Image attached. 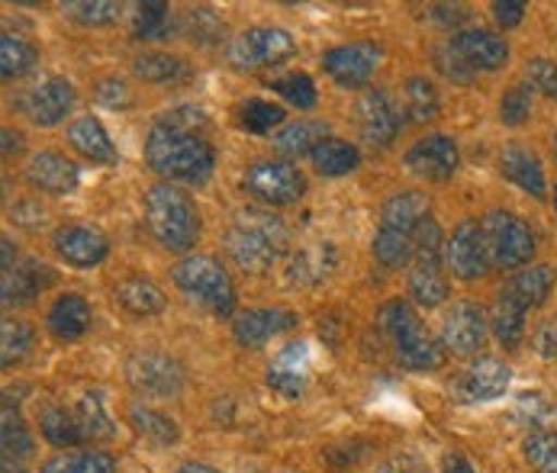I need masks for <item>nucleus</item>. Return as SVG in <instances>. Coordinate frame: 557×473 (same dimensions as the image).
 <instances>
[{"mask_svg": "<svg viewBox=\"0 0 557 473\" xmlns=\"http://www.w3.org/2000/svg\"><path fill=\"white\" fill-rule=\"evenodd\" d=\"M75 415H78L84 441H107V438H113V435H116V428H113V422L107 419L103 402H100V396L97 394L84 396Z\"/></svg>", "mask_w": 557, "mask_h": 473, "instance_id": "nucleus-39", "label": "nucleus"}, {"mask_svg": "<svg viewBox=\"0 0 557 473\" xmlns=\"http://www.w3.org/2000/svg\"><path fill=\"white\" fill-rule=\"evenodd\" d=\"M97 97L107 103V107H126L129 103V94H126V84L123 80H103L97 87Z\"/></svg>", "mask_w": 557, "mask_h": 473, "instance_id": "nucleus-51", "label": "nucleus"}, {"mask_svg": "<svg viewBox=\"0 0 557 473\" xmlns=\"http://www.w3.org/2000/svg\"><path fill=\"white\" fill-rule=\"evenodd\" d=\"M33 338H36L33 325L16 322V319H7L3 328H0V364L3 368H16L29 354Z\"/></svg>", "mask_w": 557, "mask_h": 473, "instance_id": "nucleus-37", "label": "nucleus"}, {"mask_svg": "<svg viewBox=\"0 0 557 473\" xmlns=\"http://www.w3.org/2000/svg\"><path fill=\"white\" fill-rule=\"evenodd\" d=\"M381 328L391 335L397 358L409 371H435L442 368L445 354L442 348L425 335L416 310L406 300H391L381 307Z\"/></svg>", "mask_w": 557, "mask_h": 473, "instance_id": "nucleus-3", "label": "nucleus"}, {"mask_svg": "<svg viewBox=\"0 0 557 473\" xmlns=\"http://www.w3.org/2000/svg\"><path fill=\"white\" fill-rule=\"evenodd\" d=\"M307 377H310V354H307V345H287L268 368V387L277 390L287 399H297L307 387Z\"/></svg>", "mask_w": 557, "mask_h": 473, "instance_id": "nucleus-19", "label": "nucleus"}, {"mask_svg": "<svg viewBox=\"0 0 557 473\" xmlns=\"http://www.w3.org/2000/svg\"><path fill=\"white\" fill-rule=\"evenodd\" d=\"M358 126L371 146H391L403 129V113L391 90H364L358 100Z\"/></svg>", "mask_w": 557, "mask_h": 473, "instance_id": "nucleus-10", "label": "nucleus"}, {"mask_svg": "<svg viewBox=\"0 0 557 473\" xmlns=\"http://www.w3.org/2000/svg\"><path fill=\"white\" fill-rule=\"evenodd\" d=\"M525 461L535 473H557V432H535L522 445Z\"/></svg>", "mask_w": 557, "mask_h": 473, "instance_id": "nucleus-41", "label": "nucleus"}, {"mask_svg": "<svg viewBox=\"0 0 557 473\" xmlns=\"http://www.w3.org/2000/svg\"><path fill=\"white\" fill-rule=\"evenodd\" d=\"M358 161H361L358 149L351 142H342V139H325L313 152V164H317L319 174H325V177L348 174V171L358 167Z\"/></svg>", "mask_w": 557, "mask_h": 473, "instance_id": "nucleus-33", "label": "nucleus"}, {"mask_svg": "<svg viewBox=\"0 0 557 473\" xmlns=\"http://www.w3.org/2000/svg\"><path fill=\"white\" fill-rule=\"evenodd\" d=\"M164 26H168V3H161V0L136 3V20H133L136 39H159Z\"/></svg>", "mask_w": 557, "mask_h": 473, "instance_id": "nucleus-45", "label": "nucleus"}, {"mask_svg": "<svg viewBox=\"0 0 557 473\" xmlns=\"http://www.w3.org/2000/svg\"><path fill=\"white\" fill-rule=\"evenodd\" d=\"M36 62H39V55L26 39H16L10 33L0 36V75L3 78H23L26 72H33Z\"/></svg>", "mask_w": 557, "mask_h": 473, "instance_id": "nucleus-35", "label": "nucleus"}, {"mask_svg": "<svg viewBox=\"0 0 557 473\" xmlns=\"http://www.w3.org/2000/svg\"><path fill=\"white\" fill-rule=\"evenodd\" d=\"M177 473H216L213 468H207V464H184Z\"/></svg>", "mask_w": 557, "mask_h": 473, "instance_id": "nucleus-55", "label": "nucleus"}, {"mask_svg": "<svg viewBox=\"0 0 557 473\" xmlns=\"http://www.w3.org/2000/svg\"><path fill=\"white\" fill-rule=\"evenodd\" d=\"M325 133H329L325 123H319V120H300V123H290V126H284L277 133L274 149L281 155H307V152L313 155L319 146L325 142Z\"/></svg>", "mask_w": 557, "mask_h": 473, "instance_id": "nucleus-29", "label": "nucleus"}, {"mask_svg": "<svg viewBox=\"0 0 557 473\" xmlns=\"http://www.w3.org/2000/svg\"><path fill=\"white\" fill-rule=\"evenodd\" d=\"M493 13H496V20H499V26H519L522 23V16H525V3L522 0H496L493 3Z\"/></svg>", "mask_w": 557, "mask_h": 473, "instance_id": "nucleus-50", "label": "nucleus"}, {"mask_svg": "<svg viewBox=\"0 0 557 473\" xmlns=\"http://www.w3.org/2000/svg\"><path fill=\"white\" fill-rule=\"evenodd\" d=\"M203 120L197 110H174L164 113L156 129L149 133L146 158L168 181L203 184L216 164V152L200 133Z\"/></svg>", "mask_w": 557, "mask_h": 473, "instance_id": "nucleus-1", "label": "nucleus"}, {"mask_svg": "<svg viewBox=\"0 0 557 473\" xmlns=\"http://www.w3.org/2000/svg\"><path fill=\"white\" fill-rule=\"evenodd\" d=\"M377 62H381V49L371 46V42L338 46V49H329L322 55L325 72L338 80L342 87H361V84H368L371 75L377 72Z\"/></svg>", "mask_w": 557, "mask_h": 473, "instance_id": "nucleus-11", "label": "nucleus"}, {"mask_svg": "<svg viewBox=\"0 0 557 473\" xmlns=\"http://www.w3.org/2000/svg\"><path fill=\"white\" fill-rule=\"evenodd\" d=\"M274 90L284 97V100H290L294 107H300V110H310V107H317V87H313V80L307 78V75H287V78L274 80Z\"/></svg>", "mask_w": 557, "mask_h": 473, "instance_id": "nucleus-47", "label": "nucleus"}, {"mask_svg": "<svg viewBox=\"0 0 557 473\" xmlns=\"http://www.w3.org/2000/svg\"><path fill=\"white\" fill-rule=\"evenodd\" d=\"M412 254H416V236L381 226V233L374 236V258H377L384 267H399V264H406Z\"/></svg>", "mask_w": 557, "mask_h": 473, "instance_id": "nucleus-38", "label": "nucleus"}, {"mask_svg": "<svg viewBox=\"0 0 557 473\" xmlns=\"http://www.w3.org/2000/svg\"><path fill=\"white\" fill-rule=\"evenodd\" d=\"M245 190L268 207H290L307 194V181L287 161H258L245 174Z\"/></svg>", "mask_w": 557, "mask_h": 473, "instance_id": "nucleus-8", "label": "nucleus"}, {"mask_svg": "<svg viewBox=\"0 0 557 473\" xmlns=\"http://www.w3.org/2000/svg\"><path fill=\"white\" fill-rule=\"evenodd\" d=\"M445 473H478V471H474V464H471L468 458H461V455H451V458L445 461Z\"/></svg>", "mask_w": 557, "mask_h": 473, "instance_id": "nucleus-53", "label": "nucleus"}, {"mask_svg": "<svg viewBox=\"0 0 557 473\" xmlns=\"http://www.w3.org/2000/svg\"><path fill=\"white\" fill-rule=\"evenodd\" d=\"M406 107H409V116L425 123V120H435L438 116V94L432 87V80L425 78H409L406 80Z\"/></svg>", "mask_w": 557, "mask_h": 473, "instance_id": "nucleus-42", "label": "nucleus"}, {"mask_svg": "<svg viewBox=\"0 0 557 473\" xmlns=\"http://www.w3.org/2000/svg\"><path fill=\"white\" fill-rule=\"evenodd\" d=\"M535 348L542 358H557V319H548L539 335H535Z\"/></svg>", "mask_w": 557, "mask_h": 473, "instance_id": "nucleus-52", "label": "nucleus"}, {"mask_svg": "<svg viewBox=\"0 0 557 473\" xmlns=\"http://www.w3.org/2000/svg\"><path fill=\"white\" fill-rule=\"evenodd\" d=\"M552 287H555V267L539 264V267H529V271L516 274V277L509 281L506 290H509L525 310H535V307H542V303L548 300Z\"/></svg>", "mask_w": 557, "mask_h": 473, "instance_id": "nucleus-28", "label": "nucleus"}, {"mask_svg": "<svg viewBox=\"0 0 557 473\" xmlns=\"http://www.w3.org/2000/svg\"><path fill=\"white\" fill-rule=\"evenodd\" d=\"M445 258H448V267L461 281H474V277H483L490 271V258H486V245H483L478 220H465L451 233V241L445 245Z\"/></svg>", "mask_w": 557, "mask_h": 473, "instance_id": "nucleus-12", "label": "nucleus"}, {"mask_svg": "<svg viewBox=\"0 0 557 473\" xmlns=\"http://www.w3.org/2000/svg\"><path fill=\"white\" fill-rule=\"evenodd\" d=\"M0 473H26L23 468H16V464H10V461H3V471Z\"/></svg>", "mask_w": 557, "mask_h": 473, "instance_id": "nucleus-56", "label": "nucleus"}, {"mask_svg": "<svg viewBox=\"0 0 557 473\" xmlns=\"http://www.w3.org/2000/svg\"><path fill=\"white\" fill-rule=\"evenodd\" d=\"M55 248L59 254L75 264V267H94L107 258L110 251V241L100 236L97 229H87V226H65L55 233Z\"/></svg>", "mask_w": 557, "mask_h": 473, "instance_id": "nucleus-22", "label": "nucleus"}, {"mask_svg": "<svg viewBox=\"0 0 557 473\" xmlns=\"http://www.w3.org/2000/svg\"><path fill=\"white\" fill-rule=\"evenodd\" d=\"M42 473H116V461L103 451H75L55 455L42 464Z\"/></svg>", "mask_w": 557, "mask_h": 473, "instance_id": "nucleus-34", "label": "nucleus"}, {"mask_svg": "<svg viewBox=\"0 0 557 473\" xmlns=\"http://www.w3.org/2000/svg\"><path fill=\"white\" fill-rule=\"evenodd\" d=\"M62 10L87 26H103V23H113L120 16V3H110V0H72V3H62Z\"/></svg>", "mask_w": 557, "mask_h": 473, "instance_id": "nucleus-46", "label": "nucleus"}, {"mask_svg": "<svg viewBox=\"0 0 557 473\" xmlns=\"http://www.w3.org/2000/svg\"><path fill=\"white\" fill-rule=\"evenodd\" d=\"M486 338V313L478 303H455L442 325V345L455 354H474Z\"/></svg>", "mask_w": 557, "mask_h": 473, "instance_id": "nucleus-13", "label": "nucleus"}, {"mask_svg": "<svg viewBox=\"0 0 557 473\" xmlns=\"http://www.w3.org/2000/svg\"><path fill=\"white\" fill-rule=\"evenodd\" d=\"M10 149H13V152L20 149V136L10 133V129H3V152H10Z\"/></svg>", "mask_w": 557, "mask_h": 473, "instance_id": "nucleus-54", "label": "nucleus"}, {"mask_svg": "<svg viewBox=\"0 0 557 473\" xmlns=\"http://www.w3.org/2000/svg\"><path fill=\"white\" fill-rule=\"evenodd\" d=\"M532 113V94L529 87H509L503 103H499V116L506 126H522Z\"/></svg>", "mask_w": 557, "mask_h": 473, "instance_id": "nucleus-48", "label": "nucleus"}, {"mask_svg": "<svg viewBox=\"0 0 557 473\" xmlns=\"http://www.w3.org/2000/svg\"><path fill=\"white\" fill-rule=\"evenodd\" d=\"M129 384L143 394L174 396L181 390V368L164 354H136L129 361Z\"/></svg>", "mask_w": 557, "mask_h": 473, "instance_id": "nucleus-18", "label": "nucleus"}, {"mask_svg": "<svg viewBox=\"0 0 557 473\" xmlns=\"http://www.w3.org/2000/svg\"><path fill=\"white\" fill-rule=\"evenodd\" d=\"M409 297L419 307H438L448 297V277L442 274V229L425 220L416 229V264L409 274Z\"/></svg>", "mask_w": 557, "mask_h": 473, "instance_id": "nucleus-5", "label": "nucleus"}, {"mask_svg": "<svg viewBox=\"0 0 557 473\" xmlns=\"http://www.w3.org/2000/svg\"><path fill=\"white\" fill-rule=\"evenodd\" d=\"M49 328H52L55 338H65V341L81 338L90 328V307H87V300L78 297V294L59 297L52 303V310H49Z\"/></svg>", "mask_w": 557, "mask_h": 473, "instance_id": "nucleus-27", "label": "nucleus"}, {"mask_svg": "<svg viewBox=\"0 0 557 473\" xmlns=\"http://www.w3.org/2000/svg\"><path fill=\"white\" fill-rule=\"evenodd\" d=\"M555 149H557V136H555Z\"/></svg>", "mask_w": 557, "mask_h": 473, "instance_id": "nucleus-57", "label": "nucleus"}, {"mask_svg": "<svg viewBox=\"0 0 557 473\" xmlns=\"http://www.w3.org/2000/svg\"><path fill=\"white\" fill-rule=\"evenodd\" d=\"M52 284V274L46 264H23V267H10L3 271V307L13 303H29L42 287Z\"/></svg>", "mask_w": 557, "mask_h": 473, "instance_id": "nucleus-26", "label": "nucleus"}, {"mask_svg": "<svg viewBox=\"0 0 557 473\" xmlns=\"http://www.w3.org/2000/svg\"><path fill=\"white\" fill-rule=\"evenodd\" d=\"M72 107H75V90L65 78H49L46 84L33 87L23 100V110L36 126L62 123L72 113Z\"/></svg>", "mask_w": 557, "mask_h": 473, "instance_id": "nucleus-17", "label": "nucleus"}, {"mask_svg": "<svg viewBox=\"0 0 557 473\" xmlns=\"http://www.w3.org/2000/svg\"><path fill=\"white\" fill-rule=\"evenodd\" d=\"M294 325H297V315L290 310H277V307L274 310H248L236 319L233 335L245 348H261L264 341H271L274 335H281Z\"/></svg>", "mask_w": 557, "mask_h": 473, "instance_id": "nucleus-20", "label": "nucleus"}, {"mask_svg": "<svg viewBox=\"0 0 557 473\" xmlns=\"http://www.w3.org/2000/svg\"><path fill=\"white\" fill-rule=\"evenodd\" d=\"M297 52V42L290 39V33L277 29V26H255L245 29L239 39L230 49V59L236 69L255 72V69H271L287 62Z\"/></svg>", "mask_w": 557, "mask_h": 473, "instance_id": "nucleus-9", "label": "nucleus"}, {"mask_svg": "<svg viewBox=\"0 0 557 473\" xmlns=\"http://www.w3.org/2000/svg\"><path fill=\"white\" fill-rule=\"evenodd\" d=\"M425 220H429V197H425V194H416V190L394 194V197L384 203V213H381V226L399 229V233H409V236H416V229H419Z\"/></svg>", "mask_w": 557, "mask_h": 473, "instance_id": "nucleus-23", "label": "nucleus"}, {"mask_svg": "<svg viewBox=\"0 0 557 473\" xmlns=\"http://www.w3.org/2000/svg\"><path fill=\"white\" fill-rule=\"evenodd\" d=\"M69 142H72L75 152H81L84 158H90V161H100V164H113V161H116V149H113L110 136H107L103 123L94 120V116H81V120L72 123Z\"/></svg>", "mask_w": 557, "mask_h": 473, "instance_id": "nucleus-25", "label": "nucleus"}, {"mask_svg": "<svg viewBox=\"0 0 557 473\" xmlns=\"http://www.w3.org/2000/svg\"><path fill=\"white\" fill-rule=\"evenodd\" d=\"M509 368L496 358H480L478 364H471L451 387V394L458 402H486L496 399L509 387Z\"/></svg>", "mask_w": 557, "mask_h": 473, "instance_id": "nucleus-15", "label": "nucleus"}, {"mask_svg": "<svg viewBox=\"0 0 557 473\" xmlns=\"http://www.w3.org/2000/svg\"><path fill=\"white\" fill-rule=\"evenodd\" d=\"M26 177L46 194H72L78 187V164L59 152H39L29 161Z\"/></svg>", "mask_w": 557, "mask_h": 473, "instance_id": "nucleus-21", "label": "nucleus"}, {"mask_svg": "<svg viewBox=\"0 0 557 473\" xmlns=\"http://www.w3.org/2000/svg\"><path fill=\"white\" fill-rule=\"evenodd\" d=\"M555 200H557V194H555Z\"/></svg>", "mask_w": 557, "mask_h": 473, "instance_id": "nucleus-58", "label": "nucleus"}, {"mask_svg": "<svg viewBox=\"0 0 557 473\" xmlns=\"http://www.w3.org/2000/svg\"><path fill=\"white\" fill-rule=\"evenodd\" d=\"M0 445H3V461H20L33 455V435L23 425L20 412L10 406V399L3 402V419H0Z\"/></svg>", "mask_w": 557, "mask_h": 473, "instance_id": "nucleus-32", "label": "nucleus"}, {"mask_svg": "<svg viewBox=\"0 0 557 473\" xmlns=\"http://www.w3.org/2000/svg\"><path fill=\"white\" fill-rule=\"evenodd\" d=\"M39 425H42V435H46L55 448H75L78 441H84L78 415H75V412H69V409H62V406L46 409Z\"/></svg>", "mask_w": 557, "mask_h": 473, "instance_id": "nucleus-36", "label": "nucleus"}, {"mask_svg": "<svg viewBox=\"0 0 557 473\" xmlns=\"http://www.w3.org/2000/svg\"><path fill=\"white\" fill-rule=\"evenodd\" d=\"M525 78H529V87H532V90H542V94H548V97H555L557 94V65L555 62H548V59L529 62Z\"/></svg>", "mask_w": 557, "mask_h": 473, "instance_id": "nucleus-49", "label": "nucleus"}, {"mask_svg": "<svg viewBox=\"0 0 557 473\" xmlns=\"http://www.w3.org/2000/svg\"><path fill=\"white\" fill-rule=\"evenodd\" d=\"M136 75L152 84H168V80H181L187 75V65L177 55H164V52H149L143 59H136Z\"/></svg>", "mask_w": 557, "mask_h": 473, "instance_id": "nucleus-40", "label": "nucleus"}, {"mask_svg": "<svg viewBox=\"0 0 557 473\" xmlns=\"http://www.w3.org/2000/svg\"><path fill=\"white\" fill-rule=\"evenodd\" d=\"M284 245V226L268 216V213H242L236 226L226 236V248L236 258V264L245 271H264L268 264H274L277 251Z\"/></svg>", "mask_w": 557, "mask_h": 473, "instance_id": "nucleus-4", "label": "nucleus"}, {"mask_svg": "<svg viewBox=\"0 0 557 473\" xmlns=\"http://www.w3.org/2000/svg\"><path fill=\"white\" fill-rule=\"evenodd\" d=\"M406 167L425 181H448L458 167V146L448 136H425L406 152Z\"/></svg>", "mask_w": 557, "mask_h": 473, "instance_id": "nucleus-14", "label": "nucleus"}, {"mask_svg": "<svg viewBox=\"0 0 557 473\" xmlns=\"http://www.w3.org/2000/svg\"><path fill=\"white\" fill-rule=\"evenodd\" d=\"M116 303L126 307L133 315H156L164 310V297L152 281L143 277H129L123 284H116Z\"/></svg>", "mask_w": 557, "mask_h": 473, "instance_id": "nucleus-31", "label": "nucleus"}, {"mask_svg": "<svg viewBox=\"0 0 557 473\" xmlns=\"http://www.w3.org/2000/svg\"><path fill=\"white\" fill-rule=\"evenodd\" d=\"M146 216H149L152 236L171 251H187L200 238V216H197L194 200L171 184H159L149 190Z\"/></svg>", "mask_w": 557, "mask_h": 473, "instance_id": "nucleus-2", "label": "nucleus"}, {"mask_svg": "<svg viewBox=\"0 0 557 473\" xmlns=\"http://www.w3.org/2000/svg\"><path fill=\"white\" fill-rule=\"evenodd\" d=\"M480 233H483L490 267H503V271L522 267L535 254L532 229L519 216H512V213H486L480 220Z\"/></svg>", "mask_w": 557, "mask_h": 473, "instance_id": "nucleus-7", "label": "nucleus"}, {"mask_svg": "<svg viewBox=\"0 0 557 473\" xmlns=\"http://www.w3.org/2000/svg\"><path fill=\"white\" fill-rule=\"evenodd\" d=\"M239 120L248 133H271L274 126L284 123V107L268 103V100H248V103L242 107Z\"/></svg>", "mask_w": 557, "mask_h": 473, "instance_id": "nucleus-44", "label": "nucleus"}, {"mask_svg": "<svg viewBox=\"0 0 557 473\" xmlns=\"http://www.w3.org/2000/svg\"><path fill=\"white\" fill-rule=\"evenodd\" d=\"M525 307L509 294L503 290L499 300H496V310H493V328H496V338L506 345V348H519L522 345V335H525Z\"/></svg>", "mask_w": 557, "mask_h": 473, "instance_id": "nucleus-30", "label": "nucleus"}, {"mask_svg": "<svg viewBox=\"0 0 557 473\" xmlns=\"http://www.w3.org/2000/svg\"><path fill=\"white\" fill-rule=\"evenodd\" d=\"M174 284L207 303L216 315H230L236 310V287L213 258H184L181 264H174Z\"/></svg>", "mask_w": 557, "mask_h": 473, "instance_id": "nucleus-6", "label": "nucleus"}, {"mask_svg": "<svg viewBox=\"0 0 557 473\" xmlns=\"http://www.w3.org/2000/svg\"><path fill=\"white\" fill-rule=\"evenodd\" d=\"M129 419H133L136 432L146 435V438H152L156 445H171V441L177 438V425H174L168 415H161V412L143 409V406H133Z\"/></svg>", "mask_w": 557, "mask_h": 473, "instance_id": "nucleus-43", "label": "nucleus"}, {"mask_svg": "<svg viewBox=\"0 0 557 473\" xmlns=\"http://www.w3.org/2000/svg\"><path fill=\"white\" fill-rule=\"evenodd\" d=\"M451 49L455 55L471 69V72H496L506 65L509 59V46L503 36L490 33V29H468V33H458L451 39Z\"/></svg>", "mask_w": 557, "mask_h": 473, "instance_id": "nucleus-16", "label": "nucleus"}, {"mask_svg": "<svg viewBox=\"0 0 557 473\" xmlns=\"http://www.w3.org/2000/svg\"><path fill=\"white\" fill-rule=\"evenodd\" d=\"M499 167H503V174L512 181V184H519L525 194H532V197H545V171H542V161L532 155L529 149H522V146H509L503 158H499Z\"/></svg>", "mask_w": 557, "mask_h": 473, "instance_id": "nucleus-24", "label": "nucleus"}]
</instances>
